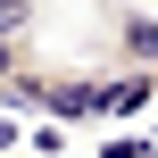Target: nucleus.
Instances as JSON below:
<instances>
[{"instance_id": "nucleus-1", "label": "nucleus", "mask_w": 158, "mask_h": 158, "mask_svg": "<svg viewBox=\"0 0 158 158\" xmlns=\"http://www.w3.org/2000/svg\"><path fill=\"white\" fill-rule=\"evenodd\" d=\"M100 8H108L100 67H108V75H158V17L142 0H100Z\"/></svg>"}, {"instance_id": "nucleus-3", "label": "nucleus", "mask_w": 158, "mask_h": 158, "mask_svg": "<svg viewBox=\"0 0 158 158\" xmlns=\"http://www.w3.org/2000/svg\"><path fill=\"white\" fill-rule=\"evenodd\" d=\"M25 50H33V33H0V83H8V67H17Z\"/></svg>"}, {"instance_id": "nucleus-2", "label": "nucleus", "mask_w": 158, "mask_h": 158, "mask_svg": "<svg viewBox=\"0 0 158 158\" xmlns=\"http://www.w3.org/2000/svg\"><path fill=\"white\" fill-rule=\"evenodd\" d=\"M33 17H42V0H0V33H33Z\"/></svg>"}]
</instances>
